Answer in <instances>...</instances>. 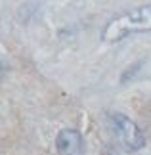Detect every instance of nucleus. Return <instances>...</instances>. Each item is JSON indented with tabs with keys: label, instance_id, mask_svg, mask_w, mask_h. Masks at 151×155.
I'll return each instance as SVG.
<instances>
[{
	"label": "nucleus",
	"instance_id": "obj_2",
	"mask_svg": "<svg viewBox=\"0 0 151 155\" xmlns=\"http://www.w3.org/2000/svg\"><path fill=\"white\" fill-rule=\"evenodd\" d=\"M109 124H111V130H113L115 138L119 140V144L123 146L126 151H138L140 147H143V144H146L143 132L132 119H128L126 115H123V113H111Z\"/></svg>",
	"mask_w": 151,
	"mask_h": 155
},
{
	"label": "nucleus",
	"instance_id": "obj_3",
	"mask_svg": "<svg viewBox=\"0 0 151 155\" xmlns=\"http://www.w3.org/2000/svg\"><path fill=\"white\" fill-rule=\"evenodd\" d=\"M56 147L59 155H86L82 136L78 130H73V128H65L57 134Z\"/></svg>",
	"mask_w": 151,
	"mask_h": 155
},
{
	"label": "nucleus",
	"instance_id": "obj_1",
	"mask_svg": "<svg viewBox=\"0 0 151 155\" xmlns=\"http://www.w3.org/2000/svg\"><path fill=\"white\" fill-rule=\"evenodd\" d=\"M151 31V6L134 8L132 12L115 17L105 25L101 33L103 42H120L123 38L134 33H149Z\"/></svg>",
	"mask_w": 151,
	"mask_h": 155
}]
</instances>
